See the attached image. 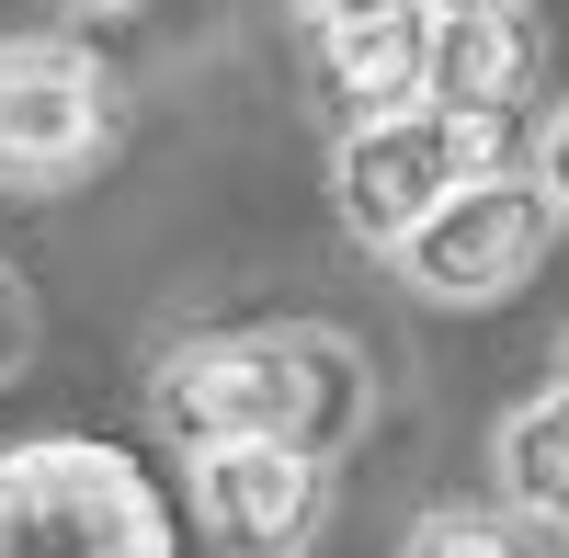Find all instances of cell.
Here are the masks:
<instances>
[{
    "instance_id": "6da1fadb",
    "label": "cell",
    "mask_w": 569,
    "mask_h": 558,
    "mask_svg": "<svg viewBox=\"0 0 569 558\" xmlns=\"http://www.w3.org/2000/svg\"><path fill=\"white\" fill-rule=\"evenodd\" d=\"M353 353L330 342V331H194V342H171L160 353V377H149V422L182 445V456H206V445H342L353 434Z\"/></svg>"
},
{
    "instance_id": "7a4b0ae2",
    "label": "cell",
    "mask_w": 569,
    "mask_h": 558,
    "mask_svg": "<svg viewBox=\"0 0 569 558\" xmlns=\"http://www.w3.org/2000/svg\"><path fill=\"white\" fill-rule=\"evenodd\" d=\"M0 558H182L160 479L103 434L0 445Z\"/></svg>"
},
{
    "instance_id": "3957f363",
    "label": "cell",
    "mask_w": 569,
    "mask_h": 558,
    "mask_svg": "<svg viewBox=\"0 0 569 558\" xmlns=\"http://www.w3.org/2000/svg\"><path fill=\"white\" fill-rule=\"evenodd\" d=\"M479 171H512V137L501 114H445V103H421V114H376V126H342V149H330V206H342V228L365 251H410V228L433 217L456 182H479Z\"/></svg>"
},
{
    "instance_id": "277c9868",
    "label": "cell",
    "mask_w": 569,
    "mask_h": 558,
    "mask_svg": "<svg viewBox=\"0 0 569 558\" xmlns=\"http://www.w3.org/2000/svg\"><path fill=\"white\" fill-rule=\"evenodd\" d=\"M114 137V69L80 34H0V195H58Z\"/></svg>"
},
{
    "instance_id": "5b68a950",
    "label": "cell",
    "mask_w": 569,
    "mask_h": 558,
    "mask_svg": "<svg viewBox=\"0 0 569 558\" xmlns=\"http://www.w3.org/2000/svg\"><path fill=\"white\" fill-rule=\"evenodd\" d=\"M547 240H558V217L536 195V171H479L410 228L399 273H410V297H433V308H490V297H512L547 262Z\"/></svg>"
},
{
    "instance_id": "8992f818",
    "label": "cell",
    "mask_w": 569,
    "mask_h": 558,
    "mask_svg": "<svg viewBox=\"0 0 569 558\" xmlns=\"http://www.w3.org/2000/svg\"><path fill=\"white\" fill-rule=\"evenodd\" d=\"M319 501H330V456L319 445H206L194 456V525L217 558H297L319 536Z\"/></svg>"
},
{
    "instance_id": "52a82bcc",
    "label": "cell",
    "mask_w": 569,
    "mask_h": 558,
    "mask_svg": "<svg viewBox=\"0 0 569 558\" xmlns=\"http://www.w3.org/2000/svg\"><path fill=\"white\" fill-rule=\"evenodd\" d=\"M319 46V91L342 126L376 114H421L433 103V12H388V23H342V34H308Z\"/></svg>"
},
{
    "instance_id": "ba28073f",
    "label": "cell",
    "mask_w": 569,
    "mask_h": 558,
    "mask_svg": "<svg viewBox=\"0 0 569 558\" xmlns=\"http://www.w3.org/2000/svg\"><path fill=\"white\" fill-rule=\"evenodd\" d=\"M536 80V23L512 12H456L433 23V103L445 114H512V91Z\"/></svg>"
},
{
    "instance_id": "9c48e42d",
    "label": "cell",
    "mask_w": 569,
    "mask_h": 558,
    "mask_svg": "<svg viewBox=\"0 0 569 558\" xmlns=\"http://www.w3.org/2000/svg\"><path fill=\"white\" fill-rule=\"evenodd\" d=\"M490 479H501V514H512V525H547V536H569V388L525 399V410L501 422V445H490Z\"/></svg>"
},
{
    "instance_id": "30bf717a",
    "label": "cell",
    "mask_w": 569,
    "mask_h": 558,
    "mask_svg": "<svg viewBox=\"0 0 569 558\" xmlns=\"http://www.w3.org/2000/svg\"><path fill=\"white\" fill-rule=\"evenodd\" d=\"M399 558H525V536H512L501 514H456V501H445V514H421V525H410Z\"/></svg>"
},
{
    "instance_id": "8fae6325",
    "label": "cell",
    "mask_w": 569,
    "mask_h": 558,
    "mask_svg": "<svg viewBox=\"0 0 569 558\" xmlns=\"http://www.w3.org/2000/svg\"><path fill=\"white\" fill-rule=\"evenodd\" d=\"M525 171H536V195H547V217L569 228V103H558V114L536 126V160H525Z\"/></svg>"
},
{
    "instance_id": "7c38bea8",
    "label": "cell",
    "mask_w": 569,
    "mask_h": 558,
    "mask_svg": "<svg viewBox=\"0 0 569 558\" xmlns=\"http://www.w3.org/2000/svg\"><path fill=\"white\" fill-rule=\"evenodd\" d=\"M23 353H34V297H23V273L0 262V377H23Z\"/></svg>"
},
{
    "instance_id": "4fadbf2b",
    "label": "cell",
    "mask_w": 569,
    "mask_h": 558,
    "mask_svg": "<svg viewBox=\"0 0 569 558\" xmlns=\"http://www.w3.org/2000/svg\"><path fill=\"white\" fill-rule=\"evenodd\" d=\"M388 12H421V0H297L308 34H342V23H388Z\"/></svg>"
},
{
    "instance_id": "5bb4252c",
    "label": "cell",
    "mask_w": 569,
    "mask_h": 558,
    "mask_svg": "<svg viewBox=\"0 0 569 558\" xmlns=\"http://www.w3.org/2000/svg\"><path fill=\"white\" fill-rule=\"evenodd\" d=\"M421 12H433V23H456V12H501V0H421Z\"/></svg>"
},
{
    "instance_id": "9a60e30c",
    "label": "cell",
    "mask_w": 569,
    "mask_h": 558,
    "mask_svg": "<svg viewBox=\"0 0 569 558\" xmlns=\"http://www.w3.org/2000/svg\"><path fill=\"white\" fill-rule=\"evenodd\" d=\"M80 12H137V0H80Z\"/></svg>"
},
{
    "instance_id": "2e32d148",
    "label": "cell",
    "mask_w": 569,
    "mask_h": 558,
    "mask_svg": "<svg viewBox=\"0 0 569 558\" xmlns=\"http://www.w3.org/2000/svg\"><path fill=\"white\" fill-rule=\"evenodd\" d=\"M558 388H569V331H558Z\"/></svg>"
}]
</instances>
